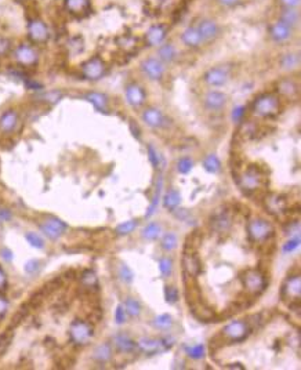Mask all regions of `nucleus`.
Listing matches in <instances>:
<instances>
[{
  "instance_id": "nucleus-1",
  "label": "nucleus",
  "mask_w": 301,
  "mask_h": 370,
  "mask_svg": "<svg viewBox=\"0 0 301 370\" xmlns=\"http://www.w3.org/2000/svg\"><path fill=\"white\" fill-rule=\"evenodd\" d=\"M250 109H252V114L255 117L272 119V117L278 116L282 112L280 97H278L274 92H263L258 97H255V100L253 101Z\"/></svg>"
},
{
  "instance_id": "nucleus-2",
  "label": "nucleus",
  "mask_w": 301,
  "mask_h": 370,
  "mask_svg": "<svg viewBox=\"0 0 301 370\" xmlns=\"http://www.w3.org/2000/svg\"><path fill=\"white\" fill-rule=\"evenodd\" d=\"M235 70V64L233 62H221L210 67L203 75H202V82L208 87L217 89L225 86L233 76Z\"/></svg>"
},
{
  "instance_id": "nucleus-3",
  "label": "nucleus",
  "mask_w": 301,
  "mask_h": 370,
  "mask_svg": "<svg viewBox=\"0 0 301 370\" xmlns=\"http://www.w3.org/2000/svg\"><path fill=\"white\" fill-rule=\"evenodd\" d=\"M267 178L268 177L265 176L261 167H258L257 164H250L239 176L238 184L243 192L253 193L267 185Z\"/></svg>"
},
{
  "instance_id": "nucleus-4",
  "label": "nucleus",
  "mask_w": 301,
  "mask_h": 370,
  "mask_svg": "<svg viewBox=\"0 0 301 370\" xmlns=\"http://www.w3.org/2000/svg\"><path fill=\"white\" fill-rule=\"evenodd\" d=\"M240 280L246 293L250 297H257L263 294L268 286V280L260 268H249L240 274Z\"/></svg>"
},
{
  "instance_id": "nucleus-5",
  "label": "nucleus",
  "mask_w": 301,
  "mask_h": 370,
  "mask_svg": "<svg viewBox=\"0 0 301 370\" xmlns=\"http://www.w3.org/2000/svg\"><path fill=\"white\" fill-rule=\"evenodd\" d=\"M246 231L249 240L253 242V243H265V242L272 239L274 235H275L274 225L268 220L260 218V217L249 220V223L246 225Z\"/></svg>"
},
{
  "instance_id": "nucleus-6",
  "label": "nucleus",
  "mask_w": 301,
  "mask_h": 370,
  "mask_svg": "<svg viewBox=\"0 0 301 370\" xmlns=\"http://www.w3.org/2000/svg\"><path fill=\"white\" fill-rule=\"evenodd\" d=\"M252 333L250 324H247L246 319H236L232 321L228 324H225L221 329L220 337L227 343H240L249 337Z\"/></svg>"
},
{
  "instance_id": "nucleus-7",
  "label": "nucleus",
  "mask_w": 301,
  "mask_h": 370,
  "mask_svg": "<svg viewBox=\"0 0 301 370\" xmlns=\"http://www.w3.org/2000/svg\"><path fill=\"white\" fill-rule=\"evenodd\" d=\"M195 26H196L198 32L201 33L205 46L208 45V43L216 42L217 39L221 36V33H223L221 25H220V23L217 21L216 18H213V17L203 16L201 17V18H198Z\"/></svg>"
},
{
  "instance_id": "nucleus-8",
  "label": "nucleus",
  "mask_w": 301,
  "mask_h": 370,
  "mask_svg": "<svg viewBox=\"0 0 301 370\" xmlns=\"http://www.w3.org/2000/svg\"><path fill=\"white\" fill-rule=\"evenodd\" d=\"M137 349L147 355L161 354L173 347V339L170 337H162V339H155V337H141L136 341Z\"/></svg>"
},
{
  "instance_id": "nucleus-9",
  "label": "nucleus",
  "mask_w": 301,
  "mask_h": 370,
  "mask_svg": "<svg viewBox=\"0 0 301 370\" xmlns=\"http://www.w3.org/2000/svg\"><path fill=\"white\" fill-rule=\"evenodd\" d=\"M94 336V327L90 322L83 319H75L69 326V337L77 346H86Z\"/></svg>"
},
{
  "instance_id": "nucleus-10",
  "label": "nucleus",
  "mask_w": 301,
  "mask_h": 370,
  "mask_svg": "<svg viewBox=\"0 0 301 370\" xmlns=\"http://www.w3.org/2000/svg\"><path fill=\"white\" fill-rule=\"evenodd\" d=\"M228 104V95L225 92L210 89L202 95V105L210 114H220L227 108Z\"/></svg>"
},
{
  "instance_id": "nucleus-11",
  "label": "nucleus",
  "mask_w": 301,
  "mask_h": 370,
  "mask_svg": "<svg viewBox=\"0 0 301 370\" xmlns=\"http://www.w3.org/2000/svg\"><path fill=\"white\" fill-rule=\"evenodd\" d=\"M139 68L144 73V76L149 79L151 82H161L166 75V65L156 55L145 57L139 62Z\"/></svg>"
},
{
  "instance_id": "nucleus-12",
  "label": "nucleus",
  "mask_w": 301,
  "mask_h": 370,
  "mask_svg": "<svg viewBox=\"0 0 301 370\" xmlns=\"http://www.w3.org/2000/svg\"><path fill=\"white\" fill-rule=\"evenodd\" d=\"M267 32H268V38H270L272 43L283 46V45H287V43H290L293 40L294 35H296L297 31H294L290 26L282 23L278 20H274L268 25V31Z\"/></svg>"
},
{
  "instance_id": "nucleus-13",
  "label": "nucleus",
  "mask_w": 301,
  "mask_h": 370,
  "mask_svg": "<svg viewBox=\"0 0 301 370\" xmlns=\"http://www.w3.org/2000/svg\"><path fill=\"white\" fill-rule=\"evenodd\" d=\"M82 75L87 80L92 82H97L102 77L105 76L107 73V64L101 58L100 55H94L92 58H89L87 61H85L80 67Z\"/></svg>"
},
{
  "instance_id": "nucleus-14",
  "label": "nucleus",
  "mask_w": 301,
  "mask_h": 370,
  "mask_svg": "<svg viewBox=\"0 0 301 370\" xmlns=\"http://www.w3.org/2000/svg\"><path fill=\"white\" fill-rule=\"evenodd\" d=\"M141 120L152 130H163L170 124L169 117L164 115L162 109L156 107H147L142 109Z\"/></svg>"
},
{
  "instance_id": "nucleus-15",
  "label": "nucleus",
  "mask_w": 301,
  "mask_h": 370,
  "mask_svg": "<svg viewBox=\"0 0 301 370\" xmlns=\"http://www.w3.org/2000/svg\"><path fill=\"white\" fill-rule=\"evenodd\" d=\"M280 296L282 300L286 304L300 301L301 299V278L300 274H292L286 278L282 289H280Z\"/></svg>"
},
{
  "instance_id": "nucleus-16",
  "label": "nucleus",
  "mask_w": 301,
  "mask_h": 370,
  "mask_svg": "<svg viewBox=\"0 0 301 370\" xmlns=\"http://www.w3.org/2000/svg\"><path fill=\"white\" fill-rule=\"evenodd\" d=\"M124 95L127 104L134 109L142 108L147 102V92L139 82H129L124 87Z\"/></svg>"
},
{
  "instance_id": "nucleus-17",
  "label": "nucleus",
  "mask_w": 301,
  "mask_h": 370,
  "mask_svg": "<svg viewBox=\"0 0 301 370\" xmlns=\"http://www.w3.org/2000/svg\"><path fill=\"white\" fill-rule=\"evenodd\" d=\"M275 90L278 97H282L285 100H296L300 92V83L292 76L282 77L277 82Z\"/></svg>"
},
{
  "instance_id": "nucleus-18",
  "label": "nucleus",
  "mask_w": 301,
  "mask_h": 370,
  "mask_svg": "<svg viewBox=\"0 0 301 370\" xmlns=\"http://www.w3.org/2000/svg\"><path fill=\"white\" fill-rule=\"evenodd\" d=\"M13 55H14V60L23 67H33L39 60L36 48L29 43L18 45L16 47V50L13 51Z\"/></svg>"
},
{
  "instance_id": "nucleus-19",
  "label": "nucleus",
  "mask_w": 301,
  "mask_h": 370,
  "mask_svg": "<svg viewBox=\"0 0 301 370\" xmlns=\"http://www.w3.org/2000/svg\"><path fill=\"white\" fill-rule=\"evenodd\" d=\"M39 228H40V231L43 232L48 239L57 240L64 235V232L67 230V224L61 221L60 218L48 217V218L43 220L42 223L39 224Z\"/></svg>"
},
{
  "instance_id": "nucleus-20",
  "label": "nucleus",
  "mask_w": 301,
  "mask_h": 370,
  "mask_svg": "<svg viewBox=\"0 0 301 370\" xmlns=\"http://www.w3.org/2000/svg\"><path fill=\"white\" fill-rule=\"evenodd\" d=\"M169 36V28L164 23H154L151 25L144 35V40L148 47H158Z\"/></svg>"
},
{
  "instance_id": "nucleus-21",
  "label": "nucleus",
  "mask_w": 301,
  "mask_h": 370,
  "mask_svg": "<svg viewBox=\"0 0 301 370\" xmlns=\"http://www.w3.org/2000/svg\"><path fill=\"white\" fill-rule=\"evenodd\" d=\"M180 42L183 43V46H185L186 48H191V50H199V48L205 46L201 33L198 32L195 25H189V26H186L181 31Z\"/></svg>"
},
{
  "instance_id": "nucleus-22",
  "label": "nucleus",
  "mask_w": 301,
  "mask_h": 370,
  "mask_svg": "<svg viewBox=\"0 0 301 370\" xmlns=\"http://www.w3.org/2000/svg\"><path fill=\"white\" fill-rule=\"evenodd\" d=\"M156 57L161 60V61L164 64V65H170V64H174V62L178 60V48L177 46L174 45V42L171 40H164L162 45L156 47Z\"/></svg>"
},
{
  "instance_id": "nucleus-23",
  "label": "nucleus",
  "mask_w": 301,
  "mask_h": 370,
  "mask_svg": "<svg viewBox=\"0 0 301 370\" xmlns=\"http://www.w3.org/2000/svg\"><path fill=\"white\" fill-rule=\"evenodd\" d=\"M28 36L33 43H45L50 36L47 25L39 18H33L28 23Z\"/></svg>"
},
{
  "instance_id": "nucleus-24",
  "label": "nucleus",
  "mask_w": 301,
  "mask_h": 370,
  "mask_svg": "<svg viewBox=\"0 0 301 370\" xmlns=\"http://www.w3.org/2000/svg\"><path fill=\"white\" fill-rule=\"evenodd\" d=\"M181 264H183L184 274H186L188 277L198 278V275L202 272V261L196 252H184Z\"/></svg>"
},
{
  "instance_id": "nucleus-25",
  "label": "nucleus",
  "mask_w": 301,
  "mask_h": 370,
  "mask_svg": "<svg viewBox=\"0 0 301 370\" xmlns=\"http://www.w3.org/2000/svg\"><path fill=\"white\" fill-rule=\"evenodd\" d=\"M275 20H278L282 23L290 26L294 31H299L301 23L300 8H279L277 11Z\"/></svg>"
},
{
  "instance_id": "nucleus-26",
  "label": "nucleus",
  "mask_w": 301,
  "mask_h": 370,
  "mask_svg": "<svg viewBox=\"0 0 301 370\" xmlns=\"http://www.w3.org/2000/svg\"><path fill=\"white\" fill-rule=\"evenodd\" d=\"M264 208L272 216H279L287 208V199L279 193H270L264 199Z\"/></svg>"
},
{
  "instance_id": "nucleus-27",
  "label": "nucleus",
  "mask_w": 301,
  "mask_h": 370,
  "mask_svg": "<svg viewBox=\"0 0 301 370\" xmlns=\"http://www.w3.org/2000/svg\"><path fill=\"white\" fill-rule=\"evenodd\" d=\"M232 223H233V218H232V213L230 210H221L218 211L216 216L213 217L211 220V228L213 231H216L217 233L220 235H224L227 232H230L232 227Z\"/></svg>"
},
{
  "instance_id": "nucleus-28",
  "label": "nucleus",
  "mask_w": 301,
  "mask_h": 370,
  "mask_svg": "<svg viewBox=\"0 0 301 370\" xmlns=\"http://www.w3.org/2000/svg\"><path fill=\"white\" fill-rule=\"evenodd\" d=\"M20 126V115L16 109H7L0 116V131L3 134H11Z\"/></svg>"
},
{
  "instance_id": "nucleus-29",
  "label": "nucleus",
  "mask_w": 301,
  "mask_h": 370,
  "mask_svg": "<svg viewBox=\"0 0 301 370\" xmlns=\"http://www.w3.org/2000/svg\"><path fill=\"white\" fill-rule=\"evenodd\" d=\"M112 347L115 348L117 352H122V354H132L137 349V346H136V341L126 333H117L112 337Z\"/></svg>"
},
{
  "instance_id": "nucleus-30",
  "label": "nucleus",
  "mask_w": 301,
  "mask_h": 370,
  "mask_svg": "<svg viewBox=\"0 0 301 370\" xmlns=\"http://www.w3.org/2000/svg\"><path fill=\"white\" fill-rule=\"evenodd\" d=\"M279 68L285 72H293L300 67V53L299 51H286L279 55Z\"/></svg>"
},
{
  "instance_id": "nucleus-31",
  "label": "nucleus",
  "mask_w": 301,
  "mask_h": 370,
  "mask_svg": "<svg viewBox=\"0 0 301 370\" xmlns=\"http://www.w3.org/2000/svg\"><path fill=\"white\" fill-rule=\"evenodd\" d=\"M189 308H191V312L193 314L195 318L201 319V321H211L216 318V312L213 309L208 307L206 302H203V300H198L189 304Z\"/></svg>"
},
{
  "instance_id": "nucleus-32",
  "label": "nucleus",
  "mask_w": 301,
  "mask_h": 370,
  "mask_svg": "<svg viewBox=\"0 0 301 370\" xmlns=\"http://www.w3.org/2000/svg\"><path fill=\"white\" fill-rule=\"evenodd\" d=\"M114 356V347L111 343H101L94 348L93 359L98 363H108Z\"/></svg>"
},
{
  "instance_id": "nucleus-33",
  "label": "nucleus",
  "mask_w": 301,
  "mask_h": 370,
  "mask_svg": "<svg viewBox=\"0 0 301 370\" xmlns=\"http://www.w3.org/2000/svg\"><path fill=\"white\" fill-rule=\"evenodd\" d=\"M64 7L73 16H82L89 11L90 0H64Z\"/></svg>"
},
{
  "instance_id": "nucleus-34",
  "label": "nucleus",
  "mask_w": 301,
  "mask_h": 370,
  "mask_svg": "<svg viewBox=\"0 0 301 370\" xmlns=\"http://www.w3.org/2000/svg\"><path fill=\"white\" fill-rule=\"evenodd\" d=\"M80 285L89 293H94L98 290V277L97 274L92 270L83 271L82 277H80Z\"/></svg>"
},
{
  "instance_id": "nucleus-35",
  "label": "nucleus",
  "mask_w": 301,
  "mask_h": 370,
  "mask_svg": "<svg viewBox=\"0 0 301 370\" xmlns=\"http://www.w3.org/2000/svg\"><path fill=\"white\" fill-rule=\"evenodd\" d=\"M86 100L89 102H92L94 105V108L100 112H107L108 111V97L105 94L98 92H90L86 94Z\"/></svg>"
},
{
  "instance_id": "nucleus-36",
  "label": "nucleus",
  "mask_w": 301,
  "mask_h": 370,
  "mask_svg": "<svg viewBox=\"0 0 301 370\" xmlns=\"http://www.w3.org/2000/svg\"><path fill=\"white\" fill-rule=\"evenodd\" d=\"M162 189H163V177L159 176L158 177V181H156V186H155V192L152 195V202L148 208L147 213H145V217H152L156 211V208H159V201H161V196H162Z\"/></svg>"
},
{
  "instance_id": "nucleus-37",
  "label": "nucleus",
  "mask_w": 301,
  "mask_h": 370,
  "mask_svg": "<svg viewBox=\"0 0 301 370\" xmlns=\"http://www.w3.org/2000/svg\"><path fill=\"white\" fill-rule=\"evenodd\" d=\"M181 202V195L177 189H170L163 196V206L169 211H174V208H177Z\"/></svg>"
},
{
  "instance_id": "nucleus-38",
  "label": "nucleus",
  "mask_w": 301,
  "mask_h": 370,
  "mask_svg": "<svg viewBox=\"0 0 301 370\" xmlns=\"http://www.w3.org/2000/svg\"><path fill=\"white\" fill-rule=\"evenodd\" d=\"M161 233H162V227H161V224L155 223V221L148 223L141 232L142 238L145 240H156L161 236Z\"/></svg>"
},
{
  "instance_id": "nucleus-39",
  "label": "nucleus",
  "mask_w": 301,
  "mask_h": 370,
  "mask_svg": "<svg viewBox=\"0 0 301 370\" xmlns=\"http://www.w3.org/2000/svg\"><path fill=\"white\" fill-rule=\"evenodd\" d=\"M203 169L210 174H217L221 170V162H220L218 156L214 154H208L203 159Z\"/></svg>"
},
{
  "instance_id": "nucleus-40",
  "label": "nucleus",
  "mask_w": 301,
  "mask_h": 370,
  "mask_svg": "<svg viewBox=\"0 0 301 370\" xmlns=\"http://www.w3.org/2000/svg\"><path fill=\"white\" fill-rule=\"evenodd\" d=\"M152 326L156 330H169L173 326V318L169 314H162V315L155 316L152 321Z\"/></svg>"
},
{
  "instance_id": "nucleus-41",
  "label": "nucleus",
  "mask_w": 301,
  "mask_h": 370,
  "mask_svg": "<svg viewBox=\"0 0 301 370\" xmlns=\"http://www.w3.org/2000/svg\"><path fill=\"white\" fill-rule=\"evenodd\" d=\"M123 308L126 309V314L127 315L133 316H139L141 314V304H139V300H136L134 297H127L123 302Z\"/></svg>"
},
{
  "instance_id": "nucleus-42",
  "label": "nucleus",
  "mask_w": 301,
  "mask_h": 370,
  "mask_svg": "<svg viewBox=\"0 0 301 370\" xmlns=\"http://www.w3.org/2000/svg\"><path fill=\"white\" fill-rule=\"evenodd\" d=\"M178 246V238L177 235L174 232H169L166 233L164 236L161 240V247H162L164 252H173L176 250Z\"/></svg>"
},
{
  "instance_id": "nucleus-43",
  "label": "nucleus",
  "mask_w": 301,
  "mask_h": 370,
  "mask_svg": "<svg viewBox=\"0 0 301 370\" xmlns=\"http://www.w3.org/2000/svg\"><path fill=\"white\" fill-rule=\"evenodd\" d=\"M137 225H139V221H137V220H129V221H124V223L119 224L115 230L116 235H119V236L130 235V233H133L134 230L137 228Z\"/></svg>"
},
{
  "instance_id": "nucleus-44",
  "label": "nucleus",
  "mask_w": 301,
  "mask_h": 370,
  "mask_svg": "<svg viewBox=\"0 0 301 370\" xmlns=\"http://www.w3.org/2000/svg\"><path fill=\"white\" fill-rule=\"evenodd\" d=\"M148 156H149V161L152 163L154 169L162 170L163 167H164V159H163V156L159 154L152 145H148Z\"/></svg>"
},
{
  "instance_id": "nucleus-45",
  "label": "nucleus",
  "mask_w": 301,
  "mask_h": 370,
  "mask_svg": "<svg viewBox=\"0 0 301 370\" xmlns=\"http://www.w3.org/2000/svg\"><path fill=\"white\" fill-rule=\"evenodd\" d=\"M202 243V236L201 233H198V232H193L191 233L185 240V245H184V252H196L198 250V247L201 246Z\"/></svg>"
},
{
  "instance_id": "nucleus-46",
  "label": "nucleus",
  "mask_w": 301,
  "mask_h": 370,
  "mask_svg": "<svg viewBox=\"0 0 301 370\" xmlns=\"http://www.w3.org/2000/svg\"><path fill=\"white\" fill-rule=\"evenodd\" d=\"M117 275H119V279L124 282V283H127V285H130L133 280H134V274H133V271L130 270V267L127 265V264H124V262H120V265H119V268H117Z\"/></svg>"
},
{
  "instance_id": "nucleus-47",
  "label": "nucleus",
  "mask_w": 301,
  "mask_h": 370,
  "mask_svg": "<svg viewBox=\"0 0 301 370\" xmlns=\"http://www.w3.org/2000/svg\"><path fill=\"white\" fill-rule=\"evenodd\" d=\"M13 337H14V332L11 329H8V330L0 334V356L7 352L8 347L11 346Z\"/></svg>"
},
{
  "instance_id": "nucleus-48",
  "label": "nucleus",
  "mask_w": 301,
  "mask_h": 370,
  "mask_svg": "<svg viewBox=\"0 0 301 370\" xmlns=\"http://www.w3.org/2000/svg\"><path fill=\"white\" fill-rule=\"evenodd\" d=\"M164 299H166V302L170 304V305L177 304L178 300H180V294H178L177 287L171 285L164 286Z\"/></svg>"
},
{
  "instance_id": "nucleus-49",
  "label": "nucleus",
  "mask_w": 301,
  "mask_h": 370,
  "mask_svg": "<svg viewBox=\"0 0 301 370\" xmlns=\"http://www.w3.org/2000/svg\"><path fill=\"white\" fill-rule=\"evenodd\" d=\"M193 167V161L189 156H183L177 161V170L181 174H188Z\"/></svg>"
},
{
  "instance_id": "nucleus-50",
  "label": "nucleus",
  "mask_w": 301,
  "mask_h": 370,
  "mask_svg": "<svg viewBox=\"0 0 301 370\" xmlns=\"http://www.w3.org/2000/svg\"><path fill=\"white\" fill-rule=\"evenodd\" d=\"M159 271L163 278H169L173 272V260L170 257H162L159 260Z\"/></svg>"
},
{
  "instance_id": "nucleus-51",
  "label": "nucleus",
  "mask_w": 301,
  "mask_h": 370,
  "mask_svg": "<svg viewBox=\"0 0 301 370\" xmlns=\"http://www.w3.org/2000/svg\"><path fill=\"white\" fill-rule=\"evenodd\" d=\"M186 355L195 361H199L205 356V347L203 344H195L191 347H186Z\"/></svg>"
},
{
  "instance_id": "nucleus-52",
  "label": "nucleus",
  "mask_w": 301,
  "mask_h": 370,
  "mask_svg": "<svg viewBox=\"0 0 301 370\" xmlns=\"http://www.w3.org/2000/svg\"><path fill=\"white\" fill-rule=\"evenodd\" d=\"M217 6H220L221 8H225V10H232V8H238L240 7L245 0H214Z\"/></svg>"
},
{
  "instance_id": "nucleus-53",
  "label": "nucleus",
  "mask_w": 301,
  "mask_h": 370,
  "mask_svg": "<svg viewBox=\"0 0 301 370\" xmlns=\"http://www.w3.org/2000/svg\"><path fill=\"white\" fill-rule=\"evenodd\" d=\"M25 239L28 240V243H29L32 247H36V249H43V247H45V242H43V239L39 236L38 233L28 232V233L25 235Z\"/></svg>"
},
{
  "instance_id": "nucleus-54",
  "label": "nucleus",
  "mask_w": 301,
  "mask_h": 370,
  "mask_svg": "<svg viewBox=\"0 0 301 370\" xmlns=\"http://www.w3.org/2000/svg\"><path fill=\"white\" fill-rule=\"evenodd\" d=\"M11 51V42L10 39L0 35V57H6Z\"/></svg>"
},
{
  "instance_id": "nucleus-55",
  "label": "nucleus",
  "mask_w": 301,
  "mask_h": 370,
  "mask_svg": "<svg viewBox=\"0 0 301 370\" xmlns=\"http://www.w3.org/2000/svg\"><path fill=\"white\" fill-rule=\"evenodd\" d=\"M279 8H300L301 0H275Z\"/></svg>"
},
{
  "instance_id": "nucleus-56",
  "label": "nucleus",
  "mask_w": 301,
  "mask_h": 370,
  "mask_svg": "<svg viewBox=\"0 0 301 370\" xmlns=\"http://www.w3.org/2000/svg\"><path fill=\"white\" fill-rule=\"evenodd\" d=\"M299 245H300V236L296 235L294 238H292L289 242H286L285 245H283V252L285 253H292V252H294L299 247Z\"/></svg>"
},
{
  "instance_id": "nucleus-57",
  "label": "nucleus",
  "mask_w": 301,
  "mask_h": 370,
  "mask_svg": "<svg viewBox=\"0 0 301 370\" xmlns=\"http://www.w3.org/2000/svg\"><path fill=\"white\" fill-rule=\"evenodd\" d=\"M127 319V314L126 309L123 308V305H117L115 309V322L117 324H123Z\"/></svg>"
},
{
  "instance_id": "nucleus-58",
  "label": "nucleus",
  "mask_w": 301,
  "mask_h": 370,
  "mask_svg": "<svg viewBox=\"0 0 301 370\" xmlns=\"http://www.w3.org/2000/svg\"><path fill=\"white\" fill-rule=\"evenodd\" d=\"M40 268V262L38 260H31V261H28L25 264V271L29 274V275H33V274H36Z\"/></svg>"
},
{
  "instance_id": "nucleus-59",
  "label": "nucleus",
  "mask_w": 301,
  "mask_h": 370,
  "mask_svg": "<svg viewBox=\"0 0 301 370\" xmlns=\"http://www.w3.org/2000/svg\"><path fill=\"white\" fill-rule=\"evenodd\" d=\"M7 309H8V300L4 297V296H1V294H0V319L6 315Z\"/></svg>"
},
{
  "instance_id": "nucleus-60",
  "label": "nucleus",
  "mask_w": 301,
  "mask_h": 370,
  "mask_svg": "<svg viewBox=\"0 0 301 370\" xmlns=\"http://www.w3.org/2000/svg\"><path fill=\"white\" fill-rule=\"evenodd\" d=\"M0 254H1V257L6 260V261H11L13 260V252L10 250V249H1V252H0Z\"/></svg>"
},
{
  "instance_id": "nucleus-61",
  "label": "nucleus",
  "mask_w": 301,
  "mask_h": 370,
  "mask_svg": "<svg viewBox=\"0 0 301 370\" xmlns=\"http://www.w3.org/2000/svg\"><path fill=\"white\" fill-rule=\"evenodd\" d=\"M6 285H7V277H6L4 271L0 268V290H1V289H4Z\"/></svg>"
},
{
  "instance_id": "nucleus-62",
  "label": "nucleus",
  "mask_w": 301,
  "mask_h": 370,
  "mask_svg": "<svg viewBox=\"0 0 301 370\" xmlns=\"http://www.w3.org/2000/svg\"><path fill=\"white\" fill-rule=\"evenodd\" d=\"M225 369H239V370H245V366L242 365V363H228V365H225Z\"/></svg>"
},
{
  "instance_id": "nucleus-63",
  "label": "nucleus",
  "mask_w": 301,
  "mask_h": 370,
  "mask_svg": "<svg viewBox=\"0 0 301 370\" xmlns=\"http://www.w3.org/2000/svg\"><path fill=\"white\" fill-rule=\"evenodd\" d=\"M243 112H245V111H243V108L235 109V112H233V119H235V120H239L240 116L243 115Z\"/></svg>"
},
{
  "instance_id": "nucleus-64",
  "label": "nucleus",
  "mask_w": 301,
  "mask_h": 370,
  "mask_svg": "<svg viewBox=\"0 0 301 370\" xmlns=\"http://www.w3.org/2000/svg\"><path fill=\"white\" fill-rule=\"evenodd\" d=\"M255 1H264V0H255Z\"/></svg>"
}]
</instances>
